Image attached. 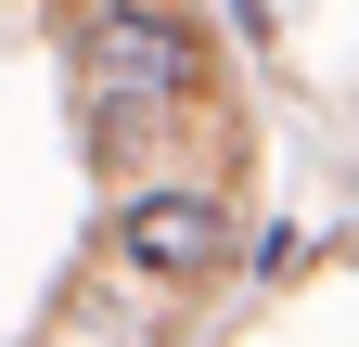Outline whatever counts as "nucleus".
Masks as SVG:
<instances>
[{"instance_id": "f257e3e1", "label": "nucleus", "mask_w": 359, "mask_h": 347, "mask_svg": "<svg viewBox=\"0 0 359 347\" xmlns=\"http://www.w3.org/2000/svg\"><path fill=\"white\" fill-rule=\"evenodd\" d=\"M205 77V39L167 13V0H103V13L77 26V103L103 142H142V129Z\"/></svg>"}, {"instance_id": "f03ea898", "label": "nucleus", "mask_w": 359, "mask_h": 347, "mask_svg": "<svg viewBox=\"0 0 359 347\" xmlns=\"http://www.w3.org/2000/svg\"><path fill=\"white\" fill-rule=\"evenodd\" d=\"M231 244H244V232H231L218 193H128V206H116V257H128L142 283H205Z\"/></svg>"}]
</instances>
